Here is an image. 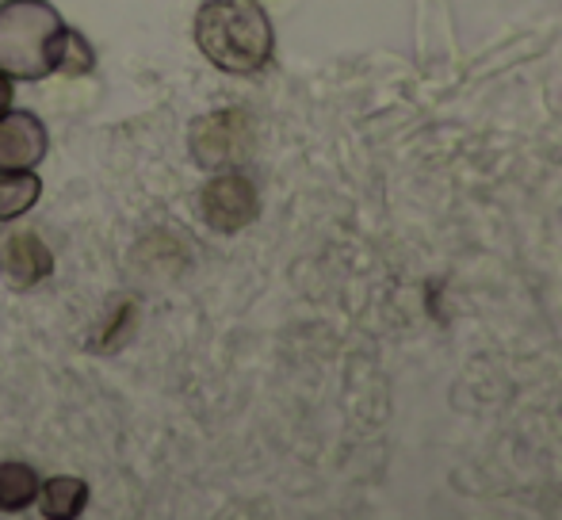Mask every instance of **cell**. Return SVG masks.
<instances>
[{
  "instance_id": "cell-1",
  "label": "cell",
  "mask_w": 562,
  "mask_h": 520,
  "mask_svg": "<svg viewBox=\"0 0 562 520\" xmlns=\"http://www.w3.org/2000/svg\"><path fill=\"white\" fill-rule=\"evenodd\" d=\"M195 43L223 74H260L272 58V23L257 0H207L195 15Z\"/></svg>"
},
{
  "instance_id": "cell-2",
  "label": "cell",
  "mask_w": 562,
  "mask_h": 520,
  "mask_svg": "<svg viewBox=\"0 0 562 520\" xmlns=\"http://www.w3.org/2000/svg\"><path fill=\"white\" fill-rule=\"evenodd\" d=\"M61 15L46 0H8L0 8V74L38 81L50 74V43Z\"/></svg>"
},
{
  "instance_id": "cell-3",
  "label": "cell",
  "mask_w": 562,
  "mask_h": 520,
  "mask_svg": "<svg viewBox=\"0 0 562 520\" xmlns=\"http://www.w3.org/2000/svg\"><path fill=\"white\" fill-rule=\"evenodd\" d=\"M249 149V120L241 112L203 115L192 123V154L203 169L229 165Z\"/></svg>"
},
{
  "instance_id": "cell-4",
  "label": "cell",
  "mask_w": 562,
  "mask_h": 520,
  "mask_svg": "<svg viewBox=\"0 0 562 520\" xmlns=\"http://www.w3.org/2000/svg\"><path fill=\"white\" fill-rule=\"evenodd\" d=\"M200 211L207 218L211 230L218 234H237L241 226H249L257 218V188L245 177L229 172V177H218L203 188Z\"/></svg>"
},
{
  "instance_id": "cell-5",
  "label": "cell",
  "mask_w": 562,
  "mask_h": 520,
  "mask_svg": "<svg viewBox=\"0 0 562 520\" xmlns=\"http://www.w3.org/2000/svg\"><path fill=\"white\" fill-rule=\"evenodd\" d=\"M46 154V127L31 112L0 115V169H35Z\"/></svg>"
},
{
  "instance_id": "cell-6",
  "label": "cell",
  "mask_w": 562,
  "mask_h": 520,
  "mask_svg": "<svg viewBox=\"0 0 562 520\" xmlns=\"http://www.w3.org/2000/svg\"><path fill=\"white\" fill-rule=\"evenodd\" d=\"M0 268H4L20 287H35L38 280H46V275L54 272V257L35 234L15 230L0 238Z\"/></svg>"
},
{
  "instance_id": "cell-7",
  "label": "cell",
  "mask_w": 562,
  "mask_h": 520,
  "mask_svg": "<svg viewBox=\"0 0 562 520\" xmlns=\"http://www.w3.org/2000/svg\"><path fill=\"white\" fill-rule=\"evenodd\" d=\"M43 195V180L31 169H0V223L27 215Z\"/></svg>"
},
{
  "instance_id": "cell-8",
  "label": "cell",
  "mask_w": 562,
  "mask_h": 520,
  "mask_svg": "<svg viewBox=\"0 0 562 520\" xmlns=\"http://www.w3.org/2000/svg\"><path fill=\"white\" fill-rule=\"evenodd\" d=\"M38 509L50 520H74L81 517V509L89 506V486L81 478H50L46 486H38Z\"/></svg>"
},
{
  "instance_id": "cell-9",
  "label": "cell",
  "mask_w": 562,
  "mask_h": 520,
  "mask_svg": "<svg viewBox=\"0 0 562 520\" xmlns=\"http://www.w3.org/2000/svg\"><path fill=\"white\" fill-rule=\"evenodd\" d=\"M92 66H97V54H92V46L85 43L81 31L61 27L58 35H54V43H50V69H54V74L85 77Z\"/></svg>"
},
{
  "instance_id": "cell-10",
  "label": "cell",
  "mask_w": 562,
  "mask_h": 520,
  "mask_svg": "<svg viewBox=\"0 0 562 520\" xmlns=\"http://www.w3.org/2000/svg\"><path fill=\"white\" fill-rule=\"evenodd\" d=\"M38 478L27 463H0V513H20L35 501Z\"/></svg>"
},
{
  "instance_id": "cell-11",
  "label": "cell",
  "mask_w": 562,
  "mask_h": 520,
  "mask_svg": "<svg viewBox=\"0 0 562 520\" xmlns=\"http://www.w3.org/2000/svg\"><path fill=\"white\" fill-rule=\"evenodd\" d=\"M12 108V81H8V74H0V115Z\"/></svg>"
}]
</instances>
